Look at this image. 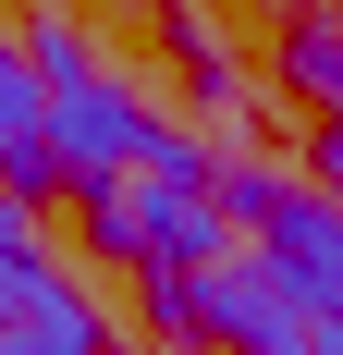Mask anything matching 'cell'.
<instances>
[{
  "mask_svg": "<svg viewBox=\"0 0 343 355\" xmlns=\"http://www.w3.org/2000/svg\"><path fill=\"white\" fill-rule=\"evenodd\" d=\"M282 73H294L319 110H343V12H294V37H282Z\"/></svg>",
  "mask_w": 343,
  "mask_h": 355,
  "instance_id": "8992f818",
  "label": "cell"
},
{
  "mask_svg": "<svg viewBox=\"0 0 343 355\" xmlns=\"http://www.w3.org/2000/svg\"><path fill=\"white\" fill-rule=\"evenodd\" d=\"M74 209L110 257H147V270H221L233 257V209L208 196V172H135V184L74 196Z\"/></svg>",
  "mask_w": 343,
  "mask_h": 355,
  "instance_id": "7a4b0ae2",
  "label": "cell"
},
{
  "mask_svg": "<svg viewBox=\"0 0 343 355\" xmlns=\"http://www.w3.org/2000/svg\"><path fill=\"white\" fill-rule=\"evenodd\" d=\"M0 355H110V319H99L74 282H49V270H37V282L0 306Z\"/></svg>",
  "mask_w": 343,
  "mask_h": 355,
  "instance_id": "5b68a950",
  "label": "cell"
},
{
  "mask_svg": "<svg viewBox=\"0 0 343 355\" xmlns=\"http://www.w3.org/2000/svg\"><path fill=\"white\" fill-rule=\"evenodd\" d=\"M62 184V147H49V98H37V62L0 37V196H49Z\"/></svg>",
  "mask_w": 343,
  "mask_h": 355,
  "instance_id": "277c9868",
  "label": "cell"
},
{
  "mask_svg": "<svg viewBox=\"0 0 343 355\" xmlns=\"http://www.w3.org/2000/svg\"><path fill=\"white\" fill-rule=\"evenodd\" d=\"M258 257H270V282L319 319H343V209L307 196V184H282L270 209H258Z\"/></svg>",
  "mask_w": 343,
  "mask_h": 355,
  "instance_id": "3957f363",
  "label": "cell"
},
{
  "mask_svg": "<svg viewBox=\"0 0 343 355\" xmlns=\"http://www.w3.org/2000/svg\"><path fill=\"white\" fill-rule=\"evenodd\" d=\"M25 62H37L49 147H62V184H74V196H99V184H135V172H208V159H196V135H172V123L135 98V86H110L62 12H37V25H25Z\"/></svg>",
  "mask_w": 343,
  "mask_h": 355,
  "instance_id": "6da1fadb",
  "label": "cell"
},
{
  "mask_svg": "<svg viewBox=\"0 0 343 355\" xmlns=\"http://www.w3.org/2000/svg\"><path fill=\"white\" fill-rule=\"evenodd\" d=\"M319 196L343 209V110H319Z\"/></svg>",
  "mask_w": 343,
  "mask_h": 355,
  "instance_id": "ba28073f",
  "label": "cell"
},
{
  "mask_svg": "<svg viewBox=\"0 0 343 355\" xmlns=\"http://www.w3.org/2000/svg\"><path fill=\"white\" fill-rule=\"evenodd\" d=\"M37 282V220H25V196H0V306Z\"/></svg>",
  "mask_w": 343,
  "mask_h": 355,
  "instance_id": "52a82bcc",
  "label": "cell"
}]
</instances>
